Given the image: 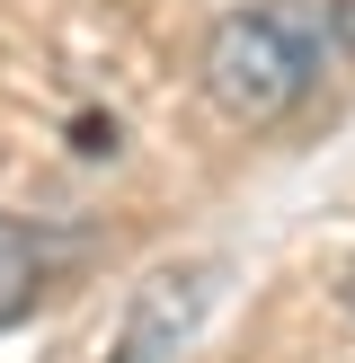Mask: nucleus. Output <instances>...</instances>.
Returning a JSON list of instances; mask_svg holds the SVG:
<instances>
[{
    "mask_svg": "<svg viewBox=\"0 0 355 363\" xmlns=\"http://www.w3.org/2000/svg\"><path fill=\"white\" fill-rule=\"evenodd\" d=\"M320 53H329V9L311 0H266L213 27L204 45V98L231 124H275L302 106V89L320 80Z\"/></svg>",
    "mask_w": 355,
    "mask_h": 363,
    "instance_id": "nucleus-1",
    "label": "nucleus"
},
{
    "mask_svg": "<svg viewBox=\"0 0 355 363\" xmlns=\"http://www.w3.org/2000/svg\"><path fill=\"white\" fill-rule=\"evenodd\" d=\"M204 311H213V266H160V275H142L106 363H169V354L195 337Z\"/></svg>",
    "mask_w": 355,
    "mask_h": 363,
    "instance_id": "nucleus-2",
    "label": "nucleus"
},
{
    "mask_svg": "<svg viewBox=\"0 0 355 363\" xmlns=\"http://www.w3.org/2000/svg\"><path fill=\"white\" fill-rule=\"evenodd\" d=\"M27 301H36V240L0 213V328H9Z\"/></svg>",
    "mask_w": 355,
    "mask_h": 363,
    "instance_id": "nucleus-3",
    "label": "nucleus"
},
{
    "mask_svg": "<svg viewBox=\"0 0 355 363\" xmlns=\"http://www.w3.org/2000/svg\"><path fill=\"white\" fill-rule=\"evenodd\" d=\"M346 311H355V266H346Z\"/></svg>",
    "mask_w": 355,
    "mask_h": 363,
    "instance_id": "nucleus-4",
    "label": "nucleus"
}]
</instances>
